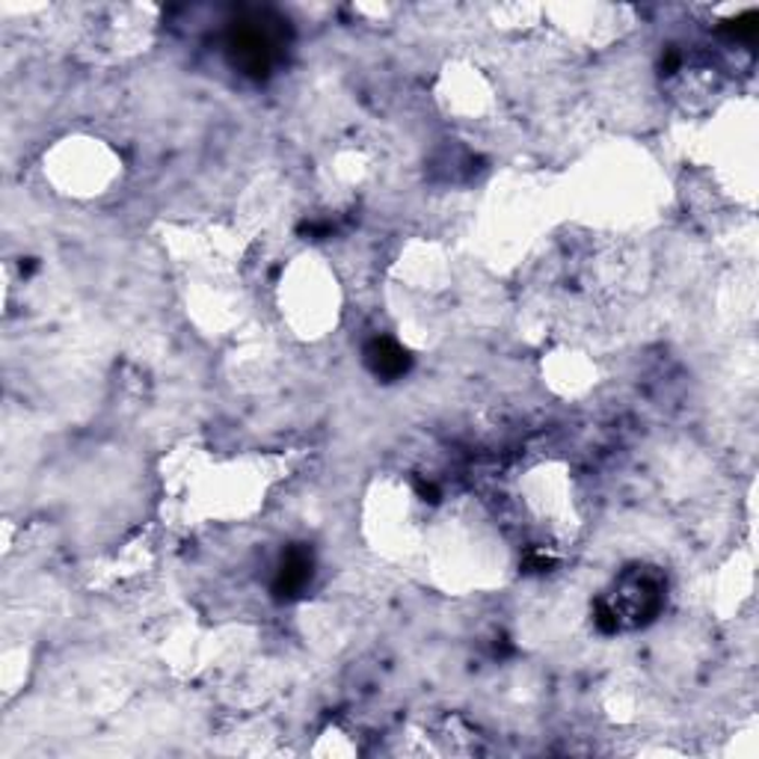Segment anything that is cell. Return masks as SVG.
<instances>
[{
	"mask_svg": "<svg viewBox=\"0 0 759 759\" xmlns=\"http://www.w3.org/2000/svg\"><path fill=\"white\" fill-rule=\"evenodd\" d=\"M365 362H369V369L383 380H398L401 374L410 371L407 350H401V345L391 341V338H374L369 348H365Z\"/></svg>",
	"mask_w": 759,
	"mask_h": 759,
	"instance_id": "3957f363",
	"label": "cell"
},
{
	"mask_svg": "<svg viewBox=\"0 0 759 759\" xmlns=\"http://www.w3.org/2000/svg\"><path fill=\"white\" fill-rule=\"evenodd\" d=\"M276 48L279 39L274 36L270 27H234L229 36V51H232L234 65L250 77H267V72L274 69Z\"/></svg>",
	"mask_w": 759,
	"mask_h": 759,
	"instance_id": "6da1fadb",
	"label": "cell"
},
{
	"mask_svg": "<svg viewBox=\"0 0 759 759\" xmlns=\"http://www.w3.org/2000/svg\"><path fill=\"white\" fill-rule=\"evenodd\" d=\"M309 581H312V555L300 546L288 549V555L279 564V573H276L274 593L279 600H294L306 591Z\"/></svg>",
	"mask_w": 759,
	"mask_h": 759,
	"instance_id": "7a4b0ae2",
	"label": "cell"
}]
</instances>
